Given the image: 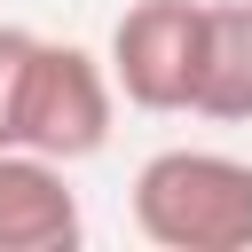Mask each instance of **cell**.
I'll list each match as a JSON object with an SVG mask.
<instances>
[{"mask_svg": "<svg viewBox=\"0 0 252 252\" xmlns=\"http://www.w3.org/2000/svg\"><path fill=\"white\" fill-rule=\"evenodd\" d=\"M126 205L158 252H252V158L158 150L142 158Z\"/></svg>", "mask_w": 252, "mask_h": 252, "instance_id": "6da1fadb", "label": "cell"}, {"mask_svg": "<svg viewBox=\"0 0 252 252\" xmlns=\"http://www.w3.org/2000/svg\"><path fill=\"white\" fill-rule=\"evenodd\" d=\"M110 63L87 55L79 39H39L24 63V94H16V150H39L55 165H79L110 142Z\"/></svg>", "mask_w": 252, "mask_h": 252, "instance_id": "7a4b0ae2", "label": "cell"}, {"mask_svg": "<svg viewBox=\"0 0 252 252\" xmlns=\"http://www.w3.org/2000/svg\"><path fill=\"white\" fill-rule=\"evenodd\" d=\"M197 47H205V0H134L110 24L102 63L134 110H189Z\"/></svg>", "mask_w": 252, "mask_h": 252, "instance_id": "3957f363", "label": "cell"}, {"mask_svg": "<svg viewBox=\"0 0 252 252\" xmlns=\"http://www.w3.org/2000/svg\"><path fill=\"white\" fill-rule=\"evenodd\" d=\"M79 236H87V213L63 165L0 142V252H71Z\"/></svg>", "mask_w": 252, "mask_h": 252, "instance_id": "277c9868", "label": "cell"}, {"mask_svg": "<svg viewBox=\"0 0 252 252\" xmlns=\"http://www.w3.org/2000/svg\"><path fill=\"white\" fill-rule=\"evenodd\" d=\"M189 118L252 126V0H205V47H197Z\"/></svg>", "mask_w": 252, "mask_h": 252, "instance_id": "5b68a950", "label": "cell"}, {"mask_svg": "<svg viewBox=\"0 0 252 252\" xmlns=\"http://www.w3.org/2000/svg\"><path fill=\"white\" fill-rule=\"evenodd\" d=\"M39 32L24 24H0V142H16V94H24V63H32Z\"/></svg>", "mask_w": 252, "mask_h": 252, "instance_id": "8992f818", "label": "cell"}]
</instances>
